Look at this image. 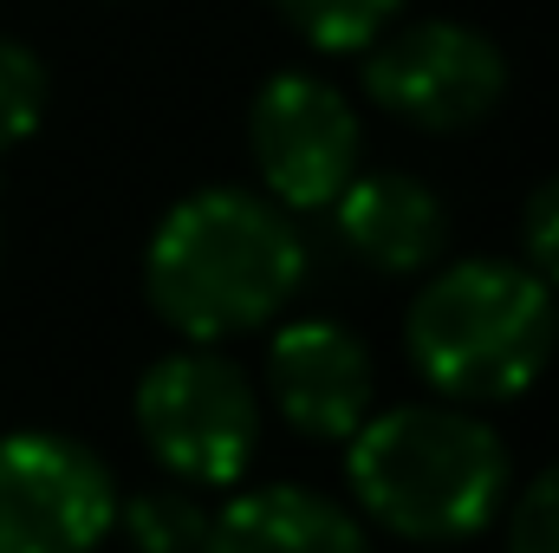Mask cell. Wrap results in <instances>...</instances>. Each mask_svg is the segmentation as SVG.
<instances>
[{
    "mask_svg": "<svg viewBox=\"0 0 559 553\" xmlns=\"http://www.w3.org/2000/svg\"><path fill=\"white\" fill-rule=\"evenodd\" d=\"M248 150L280 209H332V196L358 176L365 131L332 79L274 72L248 105Z\"/></svg>",
    "mask_w": 559,
    "mask_h": 553,
    "instance_id": "52a82bcc",
    "label": "cell"
},
{
    "mask_svg": "<svg viewBox=\"0 0 559 553\" xmlns=\"http://www.w3.org/2000/svg\"><path fill=\"white\" fill-rule=\"evenodd\" d=\"M559 339L554 286L527 261H449L404 313V352L449 404H508L534 391Z\"/></svg>",
    "mask_w": 559,
    "mask_h": 553,
    "instance_id": "3957f363",
    "label": "cell"
},
{
    "mask_svg": "<svg viewBox=\"0 0 559 553\" xmlns=\"http://www.w3.org/2000/svg\"><path fill=\"white\" fill-rule=\"evenodd\" d=\"M345 475L358 508L423 548L481 534L508 495V443L462 404H397L371 411L345 436Z\"/></svg>",
    "mask_w": 559,
    "mask_h": 553,
    "instance_id": "7a4b0ae2",
    "label": "cell"
},
{
    "mask_svg": "<svg viewBox=\"0 0 559 553\" xmlns=\"http://www.w3.org/2000/svg\"><path fill=\"white\" fill-rule=\"evenodd\" d=\"M202 553H371V541L332 495L274 482V489L235 495L209 521Z\"/></svg>",
    "mask_w": 559,
    "mask_h": 553,
    "instance_id": "30bf717a",
    "label": "cell"
},
{
    "mask_svg": "<svg viewBox=\"0 0 559 553\" xmlns=\"http://www.w3.org/2000/svg\"><path fill=\"white\" fill-rule=\"evenodd\" d=\"M46 105H52V79H46V59L20 39L0 33V150L26 143L46 125Z\"/></svg>",
    "mask_w": 559,
    "mask_h": 553,
    "instance_id": "4fadbf2b",
    "label": "cell"
},
{
    "mask_svg": "<svg viewBox=\"0 0 559 553\" xmlns=\"http://www.w3.org/2000/svg\"><path fill=\"white\" fill-rule=\"evenodd\" d=\"M306 280V242L274 196L254 189H195L182 196L150 248H143V293L163 326L195 345L261 332Z\"/></svg>",
    "mask_w": 559,
    "mask_h": 553,
    "instance_id": "6da1fadb",
    "label": "cell"
},
{
    "mask_svg": "<svg viewBox=\"0 0 559 553\" xmlns=\"http://www.w3.org/2000/svg\"><path fill=\"white\" fill-rule=\"evenodd\" d=\"M508 553H559V462L521 489L508 515Z\"/></svg>",
    "mask_w": 559,
    "mask_h": 553,
    "instance_id": "5bb4252c",
    "label": "cell"
},
{
    "mask_svg": "<svg viewBox=\"0 0 559 553\" xmlns=\"http://www.w3.org/2000/svg\"><path fill=\"white\" fill-rule=\"evenodd\" d=\"M365 98L411 131L455 138L508 98V59L468 20H411L365 46Z\"/></svg>",
    "mask_w": 559,
    "mask_h": 553,
    "instance_id": "5b68a950",
    "label": "cell"
},
{
    "mask_svg": "<svg viewBox=\"0 0 559 553\" xmlns=\"http://www.w3.org/2000/svg\"><path fill=\"white\" fill-rule=\"evenodd\" d=\"M332 228L371 274H423L449 242L436 189L404 169H358L332 196Z\"/></svg>",
    "mask_w": 559,
    "mask_h": 553,
    "instance_id": "9c48e42d",
    "label": "cell"
},
{
    "mask_svg": "<svg viewBox=\"0 0 559 553\" xmlns=\"http://www.w3.org/2000/svg\"><path fill=\"white\" fill-rule=\"evenodd\" d=\"M267 391L280 416L312 443H345L378 398L371 352L338 319H293L267 345Z\"/></svg>",
    "mask_w": 559,
    "mask_h": 553,
    "instance_id": "ba28073f",
    "label": "cell"
},
{
    "mask_svg": "<svg viewBox=\"0 0 559 553\" xmlns=\"http://www.w3.org/2000/svg\"><path fill=\"white\" fill-rule=\"evenodd\" d=\"M118 521H124V534L138 541V553H202L209 541V508L189 495V489H143L131 495L124 508H118Z\"/></svg>",
    "mask_w": 559,
    "mask_h": 553,
    "instance_id": "7c38bea8",
    "label": "cell"
},
{
    "mask_svg": "<svg viewBox=\"0 0 559 553\" xmlns=\"http://www.w3.org/2000/svg\"><path fill=\"white\" fill-rule=\"evenodd\" d=\"M274 7L312 52H365L404 13V0H274Z\"/></svg>",
    "mask_w": 559,
    "mask_h": 553,
    "instance_id": "8fae6325",
    "label": "cell"
},
{
    "mask_svg": "<svg viewBox=\"0 0 559 553\" xmlns=\"http://www.w3.org/2000/svg\"><path fill=\"white\" fill-rule=\"evenodd\" d=\"M143 449L189 489H228L261 449V398L222 352H169L138 378Z\"/></svg>",
    "mask_w": 559,
    "mask_h": 553,
    "instance_id": "277c9868",
    "label": "cell"
},
{
    "mask_svg": "<svg viewBox=\"0 0 559 553\" xmlns=\"http://www.w3.org/2000/svg\"><path fill=\"white\" fill-rule=\"evenodd\" d=\"M118 528V482L98 449L59 430L0 436V553H92Z\"/></svg>",
    "mask_w": 559,
    "mask_h": 553,
    "instance_id": "8992f818",
    "label": "cell"
},
{
    "mask_svg": "<svg viewBox=\"0 0 559 553\" xmlns=\"http://www.w3.org/2000/svg\"><path fill=\"white\" fill-rule=\"evenodd\" d=\"M521 255L559 293V176H547L521 209Z\"/></svg>",
    "mask_w": 559,
    "mask_h": 553,
    "instance_id": "9a60e30c",
    "label": "cell"
}]
</instances>
